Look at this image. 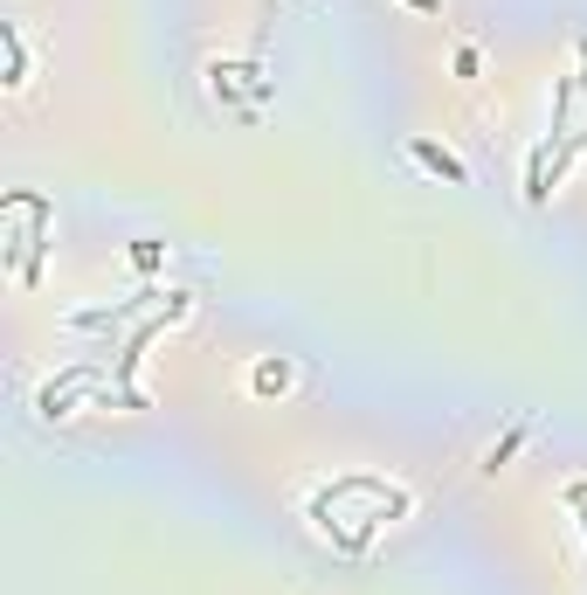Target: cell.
<instances>
[{
  "instance_id": "cell-1",
  "label": "cell",
  "mask_w": 587,
  "mask_h": 595,
  "mask_svg": "<svg viewBox=\"0 0 587 595\" xmlns=\"http://www.w3.org/2000/svg\"><path fill=\"white\" fill-rule=\"evenodd\" d=\"M414 498L401 485H381V478H367V471H353V478H332V485H318L311 492V527L326 533V541L339 554H367L373 547V533L387 527V519H408Z\"/></svg>"
},
{
  "instance_id": "cell-2",
  "label": "cell",
  "mask_w": 587,
  "mask_h": 595,
  "mask_svg": "<svg viewBox=\"0 0 587 595\" xmlns=\"http://www.w3.org/2000/svg\"><path fill=\"white\" fill-rule=\"evenodd\" d=\"M8 215H22V236L8 243V264L22 284L42 277V229H49V201L42 194H8Z\"/></svg>"
},
{
  "instance_id": "cell-3",
  "label": "cell",
  "mask_w": 587,
  "mask_h": 595,
  "mask_svg": "<svg viewBox=\"0 0 587 595\" xmlns=\"http://www.w3.org/2000/svg\"><path fill=\"white\" fill-rule=\"evenodd\" d=\"M408 160H414V166H429L435 180H449V188H463V180H470V166L449 153V145H435V139H408Z\"/></svg>"
},
{
  "instance_id": "cell-4",
  "label": "cell",
  "mask_w": 587,
  "mask_h": 595,
  "mask_svg": "<svg viewBox=\"0 0 587 595\" xmlns=\"http://www.w3.org/2000/svg\"><path fill=\"white\" fill-rule=\"evenodd\" d=\"M207 77H215V98H242V90H250V98H270V84H263L256 69H235V63H215V69H207Z\"/></svg>"
},
{
  "instance_id": "cell-5",
  "label": "cell",
  "mask_w": 587,
  "mask_h": 595,
  "mask_svg": "<svg viewBox=\"0 0 587 595\" xmlns=\"http://www.w3.org/2000/svg\"><path fill=\"white\" fill-rule=\"evenodd\" d=\"M250 388H256V395H291V388H297V367H291V360H256V367H250Z\"/></svg>"
},
{
  "instance_id": "cell-6",
  "label": "cell",
  "mask_w": 587,
  "mask_h": 595,
  "mask_svg": "<svg viewBox=\"0 0 587 595\" xmlns=\"http://www.w3.org/2000/svg\"><path fill=\"white\" fill-rule=\"evenodd\" d=\"M0 42H8V84L22 90V84H28V42H22V28L8 22V28H0Z\"/></svg>"
},
{
  "instance_id": "cell-7",
  "label": "cell",
  "mask_w": 587,
  "mask_h": 595,
  "mask_svg": "<svg viewBox=\"0 0 587 595\" xmlns=\"http://www.w3.org/2000/svg\"><path fill=\"white\" fill-rule=\"evenodd\" d=\"M566 506H574V527H580V541H587V492L566 485Z\"/></svg>"
},
{
  "instance_id": "cell-8",
  "label": "cell",
  "mask_w": 587,
  "mask_h": 595,
  "mask_svg": "<svg viewBox=\"0 0 587 595\" xmlns=\"http://www.w3.org/2000/svg\"><path fill=\"white\" fill-rule=\"evenodd\" d=\"M401 8H414V14H443V0H401Z\"/></svg>"
},
{
  "instance_id": "cell-9",
  "label": "cell",
  "mask_w": 587,
  "mask_h": 595,
  "mask_svg": "<svg viewBox=\"0 0 587 595\" xmlns=\"http://www.w3.org/2000/svg\"><path fill=\"white\" fill-rule=\"evenodd\" d=\"M580 492H587V478H580Z\"/></svg>"
}]
</instances>
